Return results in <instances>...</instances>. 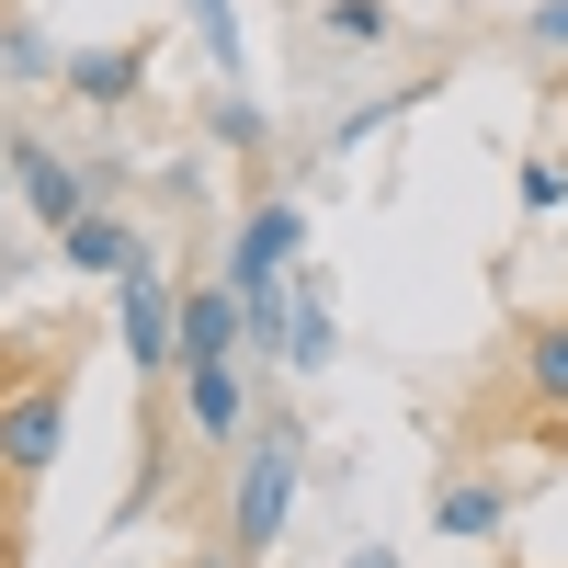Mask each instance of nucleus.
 <instances>
[{
	"mask_svg": "<svg viewBox=\"0 0 568 568\" xmlns=\"http://www.w3.org/2000/svg\"><path fill=\"white\" fill-rule=\"evenodd\" d=\"M0 387H12V342H0Z\"/></svg>",
	"mask_w": 568,
	"mask_h": 568,
	"instance_id": "22",
	"label": "nucleus"
},
{
	"mask_svg": "<svg viewBox=\"0 0 568 568\" xmlns=\"http://www.w3.org/2000/svg\"><path fill=\"white\" fill-rule=\"evenodd\" d=\"M318 23L342 45H387V0H318Z\"/></svg>",
	"mask_w": 568,
	"mask_h": 568,
	"instance_id": "15",
	"label": "nucleus"
},
{
	"mask_svg": "<svg viewBox=\"0 0 568 568\" xmlns=\"http://www.w3.org/2000/svg\"><path fill=\"white\" fill-rule=\"evenodd\" d=\"M0 69L12 80H58V45H45L34 23H0Z\"/></svg>",
	"mask_w": 568,
	"mask_h": 568,
	"instance_id": "16",
	"label": "nucleus"
},
{
	"mask_svg": "<svg viewBox=\"0 0 568 568\" xmlns=\"http://www.w3.org/2000/svg\"><path fill=\"white\" fill-rule=\"evenodd\" d=\"M58 91L91 103V114H125L149 91V45H80V58H58Z\"/></svg>",
	"mask_w": 568,
	"mask_h": 568,
	"instance_id": "5",
	"label": "nucleus"
},
{
	"mask_svg": "<svg viewBox=\"0 0 568 568\" xmlns=\"http://www.w3.org/2000/svg\"><path fill=\"white\" fill-rule=\"evenodd\" d=\"M114 329H125V364L149 375H182V296H171V273L160 262H136L125 284H114Z\"/></svg>",
	"mask_w": 568,
	"mask_h": 568,
	"instance_id": "3",
	"label": "nucleus"
},
{
	"mask_svg": "<svg viewBox=\"0 0 568 568\" xmlns=\"http://www.w3.org/2000/svg\"><path fill=\"white\" fill-rule=\"evenodd\" d=\"M240 284H194V296H182V364L194 353H240Z\"/></svg>",
	"mask_w": 568,
	"mask_h": 568,
	"instance_id": "11",
	"label": "nucleus"
},
{
	"mask_svg": "<svg viewBox=\"0 0 568 568\" xmlns=\"http://www.w3.org/2000/svg\"><path fill=\"white\" fill-rule=\"evenodd\" d=\"M296 478H307V433L296 420H262L240 444V489H227V546L240 557H273L284 511H296Z\"/></svg>",
	"mask_w": 568,
	"mask_h": 568,
	"instance_id": "1",
	"label": "nucleus"
},
{
	"mask_svg": "<svg viewBox=\"0 0 568 568\" xmlns=\"http://www.w3.org/2000/svg\"><path fill=\"white\" fill-rule=\"evenodd\" d=\"M524 398L546 420H568V318H535L524 329Z\"/></svg>",
	"mask_w": 568,
	"mask_h": 568,
	"instance_id": "12",
	"label": "nucleus"
},
{
	"mask_svg": "<svg viewBox=\"0 0 568 568\" xmlns=\"http://www.w3.org/2000/svg\"><path fill=\"white\" fill-rule=\"evenodd\" d=\"M182 23L205 34V58H216V80H251V45H240V12H227V0H182Z\"/></svg>",
	"mask_w": 568,
	"mask_h": 568,
	"instance_id": "13",
	"label": "nucleus"
},
{
	"mask_svg": "<svg viewBox=\"0 0 568 568\" xmlns=\"http://www.w3.org/2000/svg\"><path fill=\"white\" fill-rule=\"evenodd\" d=\"M69 455V364L58 375H12L0 387V489H34Z\"/></svg>",
	"mask_w": 568,
	"mask_h": 568,
	"instance_id": "2",
	"label": "nucleus"
},
{
	"mask_svg": "<svg viewBox=\"0 0 568 568\" xmlns=\"http://www.w3.org/2000/svg\"><path fill=\"white\" fill-rule=\"evenodd\" d=\"M12 182H23V205H34L45 227L91 216V171H80V160H58V149H45V136H12Z\"/></svg>",
	"mask_w": 568,
	"mask_h": 568,
	"instance_id": "6",
	"label": "nucleus"
},
{
	"mask_svg": "<svg viewBox=\"0 0 568 568\" xmlns=\"http://www.w3.org/2000/svg\"><path fill=\"white\" fill-rule=\"evenodd\" d=\"M296 251H307V205H251L240 216V240H227V284H240V296H273L284 273H296Z\"/></svg>",
	"mask_w": 568,
	"mask_h": 568,
	"instance_id": "4",
	"label": "nucleus"
},
{
	"mask_svg": "<svg viewBox=\"0 0 568 568\" xmlns=\"http://www.w3.org/2000/svg\"><path fill=\"white\" fill-rule=\"evenodd\" d=\"M0 568H23V524H12V511H0Z\"/></svg>",
	"mask_w": 568,
	"mask_h": 568,
	"instance_id": "19",
	"label": "nucleus"
},
{
	"mask_svg": "<svg viewBox=\"0 0 568 568\" xmlns=\"http://www.w3.org/2000/svg\"><path fill=\"white\" fill-rule=\"evenodd\" d=\"M329 353H342L329 284H318V273H296V329H284V364H296V375H329Z\"/></svg>",
	"mask_w": 568,
	"mask_h": 568,
	"instance_id": "9",
	"label": "nucleus"
},
{
	"mask_svg": "<svg viewBox=\"0 0 568 568\" xmlns=\"http://www.w3.org/2000/svg\"><path fill=\"white\" fill-rule=\"evenodd\" d=\"M182 420H194L205 444H240V420H251V398H240V353H194V364H182Z\"/></svg>",
	"mask_w": 568,
	"mask_h": 568,
	"instance_id": "8",
	"label": "nucleus"
},
{
	"mask_svg": "<svg viewBox=\"0 0 568 568\" xmlns=\"http://www.w3.org/2000/svg\"><path fill=\"white\" fill-rule=\"evenodd\" d=\"M205 136H216V149H240V160H262V103H251V91H216V103H205Z\"/></svg>",
	"mask_w": 568,
	"mask_h": 568,
	"instance_id": "14",
	"label": "nucleus"
},
{
	"mask_svg": "<svg viewBox=\"0 0 568 568\" xmlns=\"http://www.w3.org/2000/svg\"><path fill=\"white\" fill-rule=\"evenodd\" d=\"M500 524H511V489H489V478H455L433 500V535H455V546H489Z\"/></svg>",
	"mask_w": 568,
	"mask_h": 568,
	"instance_id": "10",
	"label": "nucleus"
},
{
	"mask_svg": "<svg viewBox=\"0 0 568 568\" xmlns=\"http://www.w3.org/2000/svg\"><path fill=\"white\" fill-rule=\"evenodd\" d=\"M194 568H251V557H240V546H216V557H194Z\"/></svg>",
	"mask_w": 568,
	"mask_h": 568,
	"instance_id": "20",
	"label": "nucleus"
},
{
	"mask_svg": "<svg viewBox=\"0 0 568 568\" xmlns=\"http://www.w3.org/2000/svg\"><path fill=\"white\" fill-rule=\"evenodd\" d=\"M58 262H69V273H91V284H125L136 262H149V240H136L114 205H91V216H69V227H58Z\"/></svg>",
	"mask_w": 568,
	"mask_h": 568,
	"instance_id": "7",
	"label": "nucleus"
},
{
	"mask_svg": "<svg viewBox=\"0 0 568 568\" xmlns=\"http://www.w3.org/2000/svg\"><path fill=\"white\" fill-rule=\"evenodd\" d=\"M353 568H398V557H387V546H364V557H353Z\"/></svg>",
	"mask_w": 568,
	"mask_h": 568,
	"instance_id": "21",
	"label": "nucleus"
},
{
	"mask_svg": "<svg viewBox=\"0 0 568 568\" xmlns=\"http://www.w3.org/2000/svg\"><path fill=\"white\" fill-rule=\"evenodd\" d=\"M524 45H535V58H568V0H535V12H524Z\"/></svg>",
	"mask_w": 568,
	"mask_h": 568,
	"instance_id": "18",
	"label": "nucleus"
},
{
	"mask_svg": "<svg viewBox=\"0 0 568 568\" xmlns=\"http://www.w3.org/2000/svg\"><path fill=\"white\" fill-rule=\"evenodd\" d=\"M568 205V160H524V216H557Z\"/></svg>",
	"mask_w": 568,
	"mask_h": 568,
	"instance_id": "17",
	"label": "nucleus"
}]
</instances>
